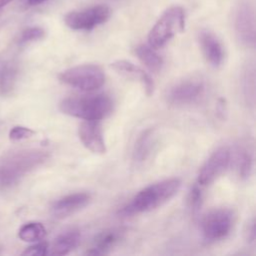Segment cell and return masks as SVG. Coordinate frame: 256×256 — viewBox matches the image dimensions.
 <instances>
[{"label": "cell", "instance_id": "obj_20", "mask_svg": "<svg viewBox=\"0 0 256 256\" xmlns=\"http://www.w3.org/2000/svg\"><path fill=\"white\" fill-rule=\"evenodd\" d=\"M235 165L238 176L245 180L249 178L253 169V156L252 153L244 146H239L235 153Z\"/></svg>", "mask_w": 256, "mask_h": 256}, {"label": "cell", "instance_id": "obj_29", "mask_svg": "<svg viewBox=\"0 0 256 256\" xmlns=\"http://www.w3.org/2000/svg\"><path fill=\"white\" fill-rule=\"evenodd\" d=\"M13 0H0V9H2L3 7H5L8 3H10Z\"/></svg>", "mask_w": 256, "mask_h": 256}, {"label": "cell", "instance_id": "obj_7", "mask_svg": "<svg viewBox=\"0 0 256 256\" xmlns=\"http://www.w3.org/2000/svg\"><path fill=\"white\" fill-rule=\"evenodd\" d=\"M233 226V214L227 208L208 212L201 222V231L206 242L212 243L226 238Z\"/></svg>", "mask_w": 256, "mask_h": 256}, {"label": "cell", "instance_id": "obj_3", "mask_svg": "<svg viewBox=\"0 0 256 256\" xmlns=\"http://www.w3.org/2000/svg\"><path fill=\"white\" fill-rule=\"evenodd\" d=\"M47 158V152L42 150H25L12 154L0 164V188L13 187L25 174L43 164Z\"/></svg>", "mask_w": 256, "mask_h": 256}, {"label": "cell", "instance_id": "obj_14", "mask_svg": "<svg viewBox=\"0 0 256 256\" xmlns=\"http://www.w3.org/2000/svg\"><path fill=\"white\" fill-rule=\"evenodd\" d=\"M111 67L123 76L138 81L144 88L145 93L150 96L154 92V82L150 75L142 68L128 60H116L111 63Z\"/></svg>", "mask_w": 256, "mask_h": 256}, {"label": "cell", "instance_id": "obj_10", "mask_svg": "<svg viewBox=\"0 0 256 256\" xmlns=\"http://www.w3.org/2000/svg\"><path fill=\"white\" fill-rule=\"evenodd\" d=\"M231 162V151L228 147L217 148L205 161L198 174V184L207 186L213 183L229 167Z\"/></svg>", "mask_w": 256, "mask_h": 256}, {"label": "cell", "instance_id": "obj_12", "mask_svg": "<svg viewBox=\"0 0 256 256\" xmlns=\"http://www.w3.org/2000/svg\"><path fill=\"white\" fill-rule=\"evenodd\" d=\"M91 201V195L87 192L68 194L57 201L51 207V212L58 219L67 218L86 207Z\"/></svg>", "mask_w": 256, "mask_h": 256}, {"label": "cell", "instance_id": "obj_23", "mask_svg": "<svg viewBox=\"0 0 256 256\" xmlns=\"http://www.w3.org/2000/svg\"><path fill=\"white\" fill-rule=\"evenodd\" d=\"M44 36H45V31L43 28L37 27V26L28 27L21 32L19 37V43L23 45V44L35 42L43 39Z\"/></svg>", "mask_w": 256, "mask_h": 256}, {"label": "cell", "instance_id": "obj_13", "mask_svg": "<svg viewBox=\"0 0 256 256\" xmlns=\"http://www.w3.org/2000/svg\"><path fill=\"white\" fill-rule=\"evenodd\" d=\"M198 42L206 61L213 67L221 66L225 51L218 37L209 30H201L198 34Z\"/></svg>", "mask_w": 256, "mask_h": 256}, {"label": "cell", "instance_id": "obj_17", "mask_svg": "<svg viewBox=\"0 0 256 256\" xmlns=\"http://www.w3.org/2000/svg\"><path fill=\"white\" fill-rule=\"evenodd\" d=\"M18 77L17 64L10 60L0 61V96H8L15 88Z\"/></svg>", "mask_w": 256, "mask_h": 256}, {"label": "cell", "instance_id": "obj_18", "mask_svg": "<svg viewBox=\"0 0 256 256\" xmlns=\"http://www.w3.org/2000/svg\"><path fill=\"white\" fill-rule=\"evenodd\" d=\"M135 53L138 59L153 73H158L163 66V59L158 55L154 48L149 45L141 44L135 48Z\"/></svg>", "mask_w": 256, "mask_h": 256}, {"label": "cell", "instance_id": "obj_1", "mask_svg": "<svg viewBox=\"0 0 256 256\" xmlns=\"http://www.w3.org/2000/svg\"><path fill=\"white\" fill-rule=\"evenodd\" d=\"M180 187L181 180L178 178H169L153 183L140 190L119 211V214L128 217L154 210L173 198Z\"/></svg>", "mask_w": 256, "mask_h": 256}, {"label": "cell", "instance_id": "obj_4", "mask_svg": "<svg viewBox=\"0 0 256 256\" xmlns=\"http://www.w3.org/2000/svg\"><path fill=\"white\" fill-rule=\"evenodd\" d=\"M185 28V12L180 6L166 9L148 34V43L154 49L165 46L175 35Z\"/></svg>", "mask_w": 256, "mask_h": 256}, {"label": "cell", "instance_id": "obj_21", "mask_svg": "<svg viewBox=\"0 0 256 256\" xmlns=\"http://www.w3.org/2000/svg\"><path fill=\"white\" fill-rule=\"evenodd\" d=\"M242 92L246 103L252 108L255 103V67L249 64L242 74Z\"/></svg>", "mask_w": 256, "mask_h": 256}, {"label": "cell", "instance_id": "obj_24", "mask_svg": "<svg viewBox=\"0 0 256 256\" xmlns=\"http://www.w3.org/2000/svg\"><path fill=\"white\" fill-rule=\"evenodd\" d=\"M187 203H188V206H189L190 210L194 214L199 212V210L201 209V206H202V192H201L200 188L198 187V185H194L193 187H191V189L188 193Z\"/></svg>", "mask_w": 256, "mask_h": 256}, {"label": "cell", "instance_id": "obj_28", "mask_svg": "<svg viewBox=\"0 0 256 256\" xmlns=\"http://www.w3.org/2000/svg\"><path fill=\"white\" fill-rule=\"evenodd\" d=\"M48 0H27L28 4L31 5V6H35V5H39V4H42L44 2H46Z\"/></svg>", "mask_w": 256, "mask_h": 256}, {"label": "cell", "instance_id": "obj_15", "mask_svg": "<svg viewBox=\"0 0 256 256\" xmlns=\"http://www.w3.org/2000/svg\"><path fill=\"white\" fill-rule=\"evenodd\" d=\"M123 237V231L119 229H107L101 231L94 238V246L86 252V254L100 255L108 253L116 246Z\"/></svg>", "mask_w": 256, "mask_h": 256}, {"label": "cell", "instance_id": "obj_26", "mask_svg": "<svg viewBox=\"0 0 256 256\" xmlns=\"http://www.w3.org/2000/svg\"><path fill=\"white\" fill-rule=\"evenodd\" d=\"M49 253V246L46 242H39L32 246L27 247L23 252L22 255L28 256H44Z\"/></svg>", "mask_w": 256, "mask_h": 256}, {"label": "cell", "instance_id": "obj_6", "mask_svg": "<svg viewBox=\"0 0 256 256\" xmlns=\"http://www.w3.org/2000/svg\"><path fill=\"white\" fill-rule=\"evenodd\" d=\"M206 91V85L202 78L197 76L186 77L172 84L166 91L167 103L176 107L190 106L199 102Z\"/></svg>", "mask_w": 256, "mask_h": 256}, {"label": "cell", "instance_id": "obj_27", "mask_svg": "<svg viewBox=\"0 0 256 256\" xmlns=\"http://www.w3.org/2000/svg\"><path fill=\"white\" fill-rule=\"evenodd\" d=\"M245 236H246V240L249 243H254L255 242V238H256V234H255V219L252 218L248 224H247V228L245 231Z\"/></svg>", "mask_w": 256, "mask_h": 256}, {"label": "cell", "instance_id": "obj_19", "mask_svg": "<svg viewBox=\"0 0 256 256\" xmlns=\"http://www.w3.org/2000/svg\"><path fill=\"white\" fill-rule=\"evenodd\" d=\"M153 145V130L151 128L143 131L137 138L134 150H133V159L135 162H143L150 155Z\"/></svg>", "mask_w": 256, "mask_h": 256}, {"label": "cell", "instance_id": "obj_5", "mask_svg": "<svg viewBox=\"0 0 256 256\" xmlns=\"http://www.w3.org/2000/svg\"><path fill=\"white\" fill-rule=\"evenodd\" d=\"M59 79L68 86L91 92L99 89L104 84L105 73L98 65L81 64L64 70L59 75Z\"/></svg>", "mask_w": 256, "mask_h": 256}, {"label": "cell", "instance_id": "obj_2", "mask_svg": "<svg viewBox=\"0 0 256 256\" xmlns=\"http://www.w3.org/2000/svg\"><path fill=\"white\" fill-rule=\"evenodd\" d=\"M59 108L62 113L75 118L99 121L112 112L113 101L106 94L74 96L63 99Z\"/></svg>", "mask_w": 256, "mask_h": 256}, {"label": "cell", "instance_id": "obj_11", "mask_svg": "<svg viewBox=\"0 0 256 256\" xmlns=\"http://www.w3.org/2000/svg\"><path fill=\"white\" fill-rule=\"evenodd\" d=\"M79 139L86 149L94 154H104L106 145L99 121L85 120L78 129Z\"/></svg>", "mask_w": 256, "mask_h": 256}, {"label": "cell", "instance_id": "obj_9", "mask_svg": "<svg viewBox=\"0 0 256 256\" xmlns=\"http://www.w3.org/2000/svg\"><path fill=\"white\" fill-rule=\"evenodd\" d=\"M234 31L239 43L246 48L255 47L256 30L254 9L248 1L238 4L234 14Z\"/></svg>", "mask_w": 256, "mask_h": 256}, {"label": "cell", "instance_id": "obj_8", "mask_svg": "<svg viewBox=\"0 0 256 256\" xmlns=\"http://www.w3.org/2000/svg\"><path fill=\"white\" fill-rule=\"evenodd\" d=\"M110 16L111 9L108 6L95 5L67 13L64 16V22L72 30L89 31L107 22Z\"/></svg>", "mask_w": 256, "mask_h": 256}, {"label": "cell", "instance_id": "obj_25", "mask_svg": "<svg viewBox=\"0 0 256 256\" xmlns=\"http://www.w3.org/2000/svg\"><path fill=\"white\" fill-rule=\"evenodd\" d=\"M35 134V131L31 128L24 126H14L9 131V139L11 141H20L24 139H28Z\"/></svg>", "mask_w": 256, "mask_h": 256}, {"label": "cell", "instance_id": "obj_16", "mask_svg": "<svg viewBox=\"0 0 256 256\" xmlns=\"http://www.w3.org/2000/svg\"><path fill=\"white\" fill-rule=\"evenodd\" d=\"M81 234L78 230L71 229L58 235L51 247L52 255H67L72 252L80 243Z\"/></svg>", "mask_w": 256, "mask_h": 256}, {"label": "cell", "instance_id": "obj_22", "mask_svg": "<svg viewBox=\"0 0 256 256\" xmlns=\"http://www.w3.org/2000/svg\"><path fill=\"white\" fill-rule=\"evenodd\" d=\"M46 235V228L40 222H28L18 231V237L24 242H38Z\"/></svg>", "mask_w": 256, "mask_h": 256}]
</instances>
